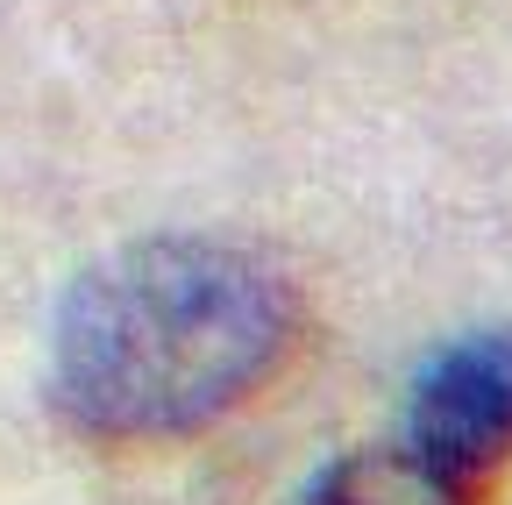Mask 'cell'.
Returning <instances> with one entry per match:
<instances>
[{"instance_id":"1","label":"cell","mask_w":512,"mask_h":505,"mask_svg":"<svg viewBox=\"0 0 512 505\" xmlns=\"http://www.w3.org/2000/svg\"><path fill=\"white\" fill-rule=\"evenodd\" d=\"M299 285L242 242L143 235L79 271L50 335V399L86 441H178L264 392Z\"/></svg>"},{"instance_id":"2","label":"cell","mask_w":512,"mask_h":505,"mask_svg":"<svg viewBox=\"0 0 512 505\" xmlns=\"http://www.w3.org/2000/svg\"><path fill=\"white\" fill-rule=\"evenodd\" d=\"M512 463V328H477L420 363L392 434L320 463L292 505H491Z\"/></svg>"}]
</instances>
